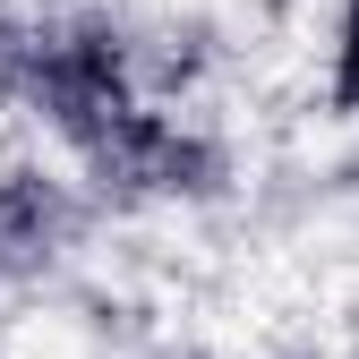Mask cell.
<instances>
[{
  "label": "cell",
  "instance_id": "cell-1",
  "mask_svg": "<svg viewBox=\"0 0 359 359\" xmlns=\"http://www.w3.org/2000/svg\"><path fill=\"white\" fill-rule=\"evenodd\" d=\"M26 95L52 111V128H60L77 154H95L111 128L137 111L128 86H120L111 34H52V43H34V52H26Z\"/></svg>",
  "mask_w": 359,
  "mask_h": 359
},
{
  "label": "cell",
  "instance_id": "cell-2",
  "mask_svg": "<svg viewBox=\"0 0 359 359\" xmlns=\"http://www.w3.org/2000/svg\"><path fill=\"white\" fill-rule=\"evenodd\" d=\"M60 231H69V205H60L52 180H34V171L0 180V274H34V265H52Z\"/></svg>",
  "mask_w": 359,
  "mask_h": 359
},
{
  "label": "cell",
  "instance_id": "cell-3",
  "mask_svg": "<svg viewBox=\"0 0 359 359\" xmlns=\"http://www.w3.org/2000/svg\"><path fill=\"white\" fill-rule=\"evenodd\" d=\"M334 111H359V0H342L334 26Z\"/></svg>",
  "mask_w": 359,
  "mask_h": 359
},
{
  "label": "cell",
  "instance_id": "cell-4",
  "mask_svg": "<svg viewBox=\"0 0 359 359\" xmlns=\"http://www.w3.org/2000/svg\"><path fill=\"white\" fill-rule=\"evenodd\" d=\"M26 52H34V43H18V26L0 18V86H9V77H26Z\"/></svg>",
  "mask_w": 359,
  "mask_h": 359
}]
</instances>
